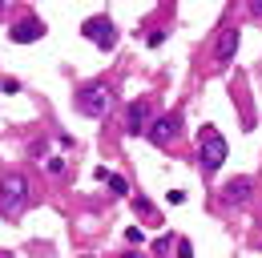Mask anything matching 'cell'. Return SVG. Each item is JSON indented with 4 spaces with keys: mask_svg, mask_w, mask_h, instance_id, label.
Here are the masks:
<instances>
[{
    "mask_svg": "<svg viewBox=\"0 0 262 258\" xmlns=\"http://www.w3.org/2000/svg\"><path fill=\"white\" fill-rule=\"evenodd\" d=\"M29 202H33V182H29L20 169L0 174V218L16 222V218L29 210Z\"/></svg>",
    "mask_w": 262,
    "mask_h": 258,
    "instance_id": "1",
    "label": "cell"
},
{
    "mask_svg": "<svg viewBox=\"0 0 262 258\" xmlns=\"http://www.w3.org/2000/svg\"><path fill=\"white\" fill-rule=\"evenodd\" d=\"M113 101H117L113 85H105V81H89V85H81V89L73 93V109H77L81 117H93V121H101V117L113 109Z\"/></svg>",
    "mask_w": 262,
    "mask_h": 258,
    "instance_id": "2",
    "label": "cell"
},
{
    "mask_svg": "<svg viewBox=\"0 0 262 258\" xmlns=\"http://www.w3.org/2000/svg\"><path fill=\"white\" fill-rule=\"evenodd\" d=\"M226 137L218 133V125H202V133H198V169L206 174V178H214L222 165H226Z\"/></svg>",
    "mask_w": 262,
    "mask_h": 258,
    "instance_id": "3",
    "label": "cell"
},
{
    "mask_svg": "<svg viewBox=\"0 0 262 258\" xmlns=\"http://www.w3.org/2000/svg\"><path fill=\"white\" fill-rule=\"evenodd\" d=\"M81 32H85V40H89V45H97L101 53H113V49H117V40H121V36H117V25H113L109 16H89V20L81 25Z\"/></svg>",
    "mask_w": 262,
    "mask_h": 258,
    "instance_id": "4",
    "label": "cell"
},
{
    "mask_svg": "<svg viewBox=\"0 0 262 258\" xmlns=\"http://www.w3.org/2000/svg\"><path fill=\"white\" fill-rule=\"evenodd\" d=\"M149 125H154V101H149V97L129 101V109H125V133H129V137H145Z\"/></svg>",
    "mask_w": 262,
    "mask_h": 258,
    "instance_id": "5",
    "label": "cell"
},
{
    "mask_svg": "<svg viewBox=\"0 0 262 258\" xmlns=\"http://www.w3.org/2000/svg\"><path fill=\"white\" fill-rule=\"evenodd\" d=\"M178 133H182V117L178 113H165V117H154V125H149V141L158 145V149H169L173 141H178Z\"/></svg>",
    "mask_w": 262,
    "mask_h": 258,
    "instance_id": "6",
    "label": "cell"
},
{
    "mask_svg": "<svg viewBox=\"0 0 262 258\" xmlns=\"http://www.w3.org/2000/svg\"><path fill=\"white\" fill-rule=\"evenodd\" d=\"M45 32H49V29H45V20L29 12V16H20V20L8 29V40H12V45H36Z\"/></svg>",
    "mask_w": 262,
    "mask_h": 258,
    "instance_id": "7",
    "label": "cell"
},
{
    "mask_svg": "<svg viewBox=\"0 0 262 258\" xmlns=\"http://www.w3.org/2000/svg\"><path fill=\"white\" fill-rule=\"evenodd\" d=\"M238 45H242V29H238V25L218 29V40H214V64H230V61H234V53H238Z\"/></svg>",
    "mask_w": 262,
    "mask_h": 258,
    "instance_id": "8",
    "label": "cell"
},
{
    "mask_svg": "<svg viewBox=\"0 0 262 258\" xmlns=\"http://www.w3.org/2000/svg\"><path fill=\"white\" fill-rule=\"evenodd\" d=\"M250 193H254V178H230L226 186H222V206H246L250 202Z\"/></svg>",
    "mask_w": 262,
    "mask_h": 258,
    "instance_id": "9",
    "label": "cell"
},
{
    "mask_svg": "<svg viewBox=\"0 0 262 258\" xmlns=\"http://www.w3.org/2000/svg\"><path fill=\"white\" fill-rule=\"evenodd\" d=\"M97 182H105V186H109L113 193H129V182H125L121 174H113V169H105V165L97 169Z\"/></svg>",
    "mask_w": 262,
    "mask_h": 258,
    "instance_id": "10",
    "label": "cell"
},
{
    "mask_svg": "<svg viewBox=\"0 0 262 258\" xmlns=\"http://www.w3.org/2000/svg\"><path fill=\"white\" fill-rule=\"evenodd\" d=\"M133 210H137V214H141V218H145V222H154V218H158V206H154V202H149V198H141V193H137V198H133Z\"/></svg>",
    "mask_w": 262,
    "mask_h": 258,
    "instance_id": "11",
    "label": "cell"
},
{
    "mask_svg": "<svg viewBox=\"0 0 262 258\" xmlns=\"http://www.w3.org/2000/svg\"><path fill=\"white\" fill-rule=\"evenodd\" d=\"M173 254H178V258H194V246H190V238H178V242H173Z\"/></svg>",
    "mask_w": 262,
    "mask_h": 258,
    "instance_id": "12",
    "label": "cell"
},
{
    "mask_svg": "<svg viewBox=\"0 0 262 258\" xmlns=\"http://www.w3.org/2000/svg\"><path fill=\"white\" fill-rule=\"evenodd\" d=\"M145 45H149V49H162V45H165V29H149Z\"/></svg>",
    "mask_w": 262,
    "mask_h": 258,
    "instance_id": "13",
    "label": "cell"
},
{
    "mask_svg": "<svg viewBox=\"0 0 262 258\" xmlns=\"http://www.w3.org/2000/svg\"><path fill=\"white\" fill-rule=\"evenodd\" d=\"M173 242H178V238H158V242H154V254H158V258H165V254H169V246H173Z\"/></svg>",
    "mask_w": 262,
    "mask_h": 258,
    "instance_id": "14",
    "label": "cell"
},
{
    "mask_svg": "<svg viewBox=\"0 0 262 258\" xmlns=\"http://www.w3.org/2000/svg\"><path fill=\"white\" fill-rule=\"evenodd\" d=\"M45 169H49L53 178H57V174H65V158H49V161H45Z\"/></svg>",
    "mask_w": 262,
    "mask_h": 258,
    "instance_id": "15",
    "label": "cell"
},
{
    "mask_svg": "<svg viewBox=\"0 0 262 258\" xmlns=\"http://www.w3.org/2000/svg\"><path fill=\"white\" fill-rule=\"evenodd\" d=\"M0 89H4V93H20V81H16V77H0Z\"/></svg>",
    "mask_w": 262,
    "mask_h": 258,
    "instance_id": "16",
    "label": "cell"
},
{
    "mask_svg": "<svg viewBox=\"0 0 262 258\" xmlns=\"http://www.w3.org/2000/svg\"><path fill=\"white\" fill-rule=\"evenodd\" d=\"M125 238H129L133 246H141V242H145V234H141V230H137V226H129V230H125Z\"/></svg>",
    "mask_w": 262,
    "mask_h": 258,
    "instance_id": "17",
    "label": "cell"
},
{
    "mask_svg": "<svg viewBox=\"0 0 262 258\" xmlns=\"http://www.w3.org/2000/svg\"><path fill=\"white\" fill-rule=\"evenodd\" d=\"M246 12H250L254 20H262V0H246Z\"/></svg>",
    "mask_w": 262,
    "mask_h": 258,
    "instance_id": "18",
    "label": "cell"
},
{
    "mask_svg": "<svg viewBox=\"0 0 262 258\" xmlns=\"http://www.w3.org/2000/svg\"><path fill=\"white\" fill-rule=\"evenodd\" d=\"M113 258H141V254H133V250H125V254H113Z\"/></svg>",
    "mask_w": 262,
    "mask_h": 258,
    "instance_id": "19",
    "label": "cell"
},
{
    "mask_svg": "<svg viewBox=\"0 0 262 258\" xmlns=\"http://www.w3.org/2000/svg\"><path fill=\"white\" fill-rule=\"evenodd\" d=\"M4 8H8V0H0V16H4Z\"/></svg>",
    "mask_w": 262,
    "mask_h": 258,
    "instance_id": "20",
    "label": "cell"
},
{
    "mask_svg": "<svg viewBox=\"0 0 262 258\" xmlns=\"http://www.w3.org/2000/svg\"><path fill=\"white\" fill-rule=\"evenodd\" d=\"M81 258H93V254H81Z\"/></svg>",
    "mask_w": 262,
    "mask_h": 258,
    "instance_id": "21",
    "label": "cell"
}]
</instances>
